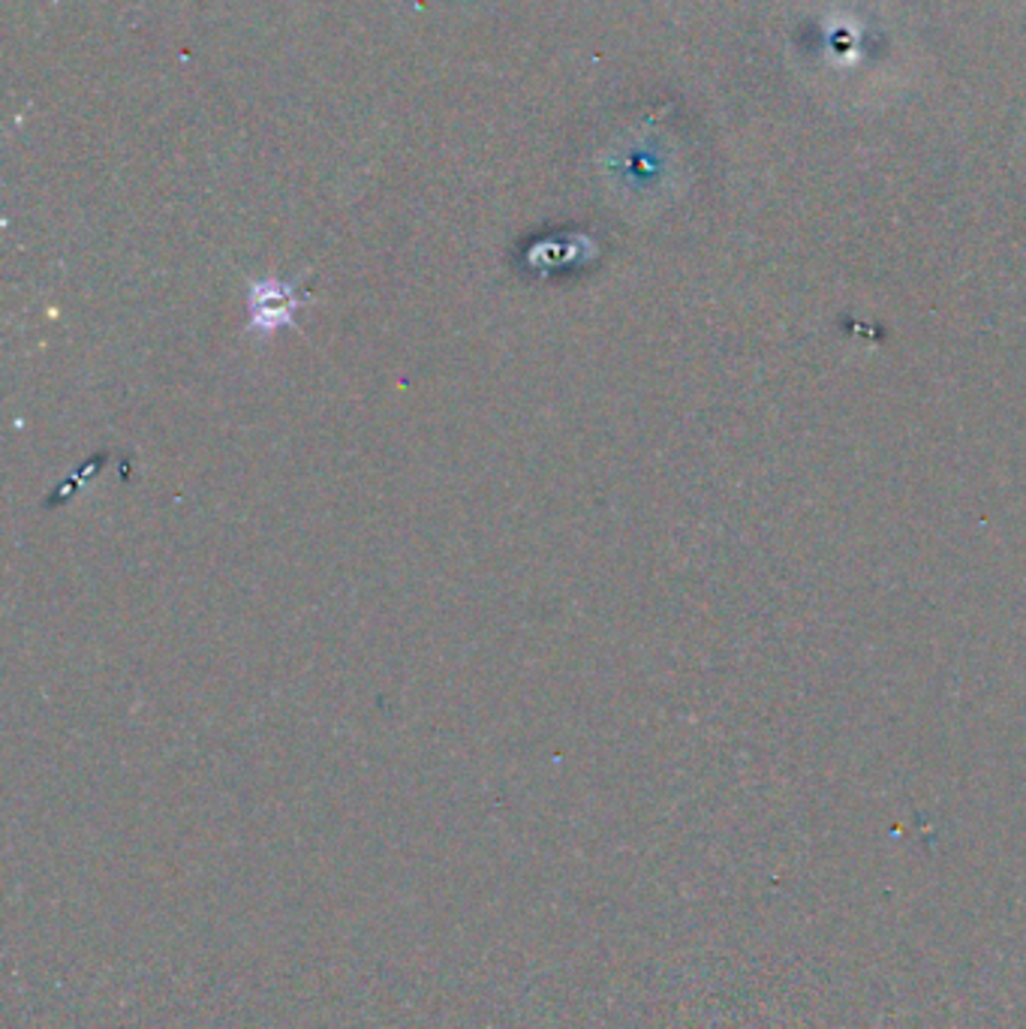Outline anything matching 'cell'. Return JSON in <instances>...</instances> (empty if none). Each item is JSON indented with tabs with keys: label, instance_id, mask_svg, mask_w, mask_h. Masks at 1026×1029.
Segmentation results:
<instances>
[]
</instances>
